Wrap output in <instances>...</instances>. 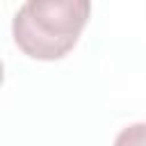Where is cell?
<instances>
[{
  "instance_id": "obj_1",
  "label": "cell",
  "mask_w": 146,
  "mask_h": 146,
  "mask_svg": "<svg viewBox=\"0 0 146 146\" xmlns=\"http://www.w3.org/2000/svg\"><path fill=\"white\" fill-rule=\"evenodd\" d=\"M91 18V0H25L11 21L14 43L39 62L66 57Z\"/></svg>"
},
{
  "instance_id": "obj_2",
  "label": "cell",
  "mask_w": 146,
  "mask_h": 146,
  "mask_svg": "<svg viewBox=\"0 0 146 146\" xmlns=\"http://www.w3.org/2000/svg\"><path fill=\"white\" fill-rule=\"evenodd\" d=\"M2 80H5V64H2V59H0V84H2Z\"/></svg>"
}]
</instances>
